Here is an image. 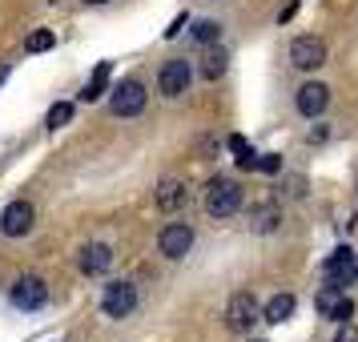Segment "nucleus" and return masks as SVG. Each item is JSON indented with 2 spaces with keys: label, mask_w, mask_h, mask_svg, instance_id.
Instances as JSON below:
<instances>
[{
  "label": "nucleus",
  "mask_w": 358,
  "mask_h": 342,
  "mask_svg": "<svg viewBox=\"0 0 358 342\" xmlns=\"http://www.w3.org/2000/svg\"><path fill=\"white\" fill-rule=\"evenodd\" d=\"M242 201H245V194H242L238 181L217 178L210 185V194H206V213H210V218H234V213L242 210Z\"/></svg>",
  "instance_id": "f257e3e1"
},
{
  "label": "nucleus",
  "mask_w": 358,
  "mask_h": 342,
  "mask_svg": "<svg viewBox=\"0 0 358 342\" xmlns=\"http://www.w3.org/2000/svg\"><path fill=\"white\" fill-rule=\"evenodd\" d=\"M137 310V286L133 282H109L101 290V314L105 318H129Z\"/></svg>",
  "instance_id": "f03ea898"
},
{
  "label": "nucleus",
  "mask_w": 358,
  "mask_h": 342,
  "mask_svg": "<svg viewBox=\"0 0 358 342\" xmlns=\"http://www.w3.org/2000/svg\"><path fill=\"white\" fill-rule=\"evenodd\" d=\"M8 302H13L17 310H41L45 302H49V286H45L41 278L24 274V278H17V282L8 286Z\"/></svg>",
  "instance_id": "7ed1b4c3"
},
{
  "label": "nucleus",
  "mask_w": 358,
  "mask_h": 342,
  "mask_svg": "<svg viewBox=\"0 0 358 342\" xmlns=\"http://www.w3.org/2000/svg\"><path fill=\"white\" fill-rule=\"evenodd\" d=\"M262 318V306L254 294H234L226 306V326L229 330H238V334H245V330H254Z\"/></svg>",
  "instance_id": "20e7f679"
},
{
  "label": "nucleus",
  "mask_w": 358,
  "mask_h": 342,
  "mask_svg": "<svg viewBox=\"0 0 358 342\" xmlns=\"http://www.w3.org/2000/svg\"><path fill=\"white\" fill-rule=\"evenodd\" d=\"M322 274H326V286H350L358 278V254L355 250H346V245H338L330 258H326V266H322Z\"/></svg>",
  "instance_id": "39448f33"
},
{
  "label": "nucleus",
  "mask_w": 358,
  "mask_h": 342,
  "mask_svg": "<svg viewBox=\"0 0 358 342\" xmlns=\"http://www.w3.org/2000/svg\"><path fill=\"white\" fill-rule=\"evenodd\" d=\"M290 65L302 69V73L322 69V65H326V41H318V36H294V45H290Z\"/></svg>",
  "instance_id": "423d86ee"
},
{
  "label": "nucleus",
  "mask_w": 358,
  "mask_h": 342,
  "mask_svg": "<svg viewBox=\"0 0 358 342\" xmlns=\"http://www.w3.org/2000/svg\"><path fill=\"white\" fill-rule=\"evenodd\" d=\"M109 109H113L117 117H137L141 109H145V85L141 81H121L113 89V97H109Z\"/></svg>",
  "instance_id": "0eeeda50"
},
{
  "label": "nucleus",
  "mask_w": 358,
  "mask_h": 342,
  "mask_svg": "<svg viewBox=\"0 0 358 342\" xmlns=\"http://www.w3.org/2000/svg\"><path fill=\"white\" fill-rule=\"evenodd\" d=\"M189 245H194V229L185 226V222H173V226L162 229V238H157V250H162L169 262H178L189 254Z\"/></svg>",
  "instance_id": "6e6552de"
},
{
  "label": "nucleus",
  "mask_w": 358,
  "mask_h": 342,
  "mask_svg": "<svg viewBox=\"0 0 358 342\" xmlns=\"http://www.w3.org/2000/svg\"><path fill=\"white\" fill-rule=\"evenodd\" d=\"M189 77H194V69L185 65V61H165L162 73H157V89H162V97H181V93L189 89Z\"/></svg>",
  "instance_id": "1a4fd4ad"
},
{
  "label": "nucleus",
  "mask_w": 358,
  "mask_h": 342,
  "mask_svg": "<svg viewBox=\"0 0 358 342\" xmlns=\"http://www.w3.org/2000/svg\"><path fill=\"white\" fill-rule=\"evenodd\" d=\"M33 222H36V210L29 201H13V206H4V213H0V229L8 238H24L33 229Z\"/></svg>",
  "instance_id": "9d476101"
},
{
  "label": "nucleus",
  "mask_w": 358,
  "mask_h": 342,
  "mask_svg": "<svg viewBox=\"0 0 358 342\" xmlns=\"http://www.w3.org/2000/svg\"><path fill=\"white\" fill-rule=\"evenodd\" d=\"M326 105H330V89H326V85L310 81V85H302V89H298V113H302V117L326 113Z\"/></svg>",
  "instance_id": "9b49d317"
},
{
  "label": "nucleus",
  "mask_w": 358,
  "mask_h": 342,
  "mask_svg": "<svg viewBox=\"0 0 358 342\" xmlns=\"http://www.w3.org/2000/svg\"><path fill=\"white\" fill-rule=\"evenodd\" d=\"M109 266H113V250H109L105 242H93V245H85L81 250V270L85 274L97 278V274H105Z\"/></svg>",
  "instance_id": "f8f14e48"
},
{
  "label": "nucleus",
  "mask_w": 358,
  "mask_h": 342,
  "mask_svg": "<svg viewBox=\"0 0 358 342\" xmlns=\"http://www.w3.org/2000/svg\"><path fill=\"white\" fill-rule=\"evenodd\" d=\"M294 306H298V302H294V294H274V298L266 302L262 314H266V322L282 326V322H290V318H294Z\"/></svg>",
  "instance_id": "ddd939ff"
},
{
  "label": "nucleus",
  "mask_w": 358,
  "mask_h": 342,
  "mask_svg": "<svg viewBox=\"0 0 358 342\" xmlns=\"http://www.w3.org/2000/svg\"><path fill=\"white\" fill-rule=\"evenodd\" d=\"M153 197H157V206H162V210H178L181 201H185V185H181L178 178H162Z\"/></svg>",
  "instance_id": "4468645a"
},
{
  "label": "nucleus",
  "mask_w": 358,
  "mask_h": 342,
  "mask_svg": "<svg viewBox=\"0 0 358 342\" xmlns=\"http://www.w3.org/2000/svg\"><path fill=\"white\" fill-rule=\"evenodd\" d=\"M278 222H282V210H278L274 201H266V206H258V210L250 213V229L254 234H274Z\"/></svg>",
  "instance_id": "2eb2a0df"
},
{
  "label": "nucleus",
  "mask_w": 358,
  "mask_h": 342,
  "mask_svg": "<svg viewBox=\"0 0 358 342\" xmlns=\"http://www.w3.org/2000/svg\"><path fill=\"white\" fill-rule=\"evenodd\" d=\"M201 77H206V81H222V77H226V69H229V57L222 49H210L206 52V57H201Z\"/></svg>",
  "instance_id": "dca6fc26"
},
{
  "label": "nucleus",
  "mask_w": 358,
  "mask_h": 342,
  "mask_svg": "<svg viewBox=\"0 0 358 342\" xmlns=\"http://www.w3.org/2000/svg\"><path fill=\"white\" fill-rule=\"evenodd\" d=\"M109 73H113V69H109V61H101L97 73H93V81L85 85V93H81V97H85V101H97L101 93L109 89Z\"/></svg>",
  "instance_id": "f3484780"
},
{
  "label": "nucleus",
  "mask_w": 358,
  "mask_h": 342,
  "mask_svg": "<svg viewBox=\"0 0 358 342\" xmlns=\"http://www.w3.org/2000/svg\"><path fill=\"white\" fill-rule=\"evenodd\" d=\"M69 121H73V101H57V105L49 109V117H45L49 129H65Z\"/></svg>",
  "instance_id": "a211bd4d"
},
{
  "label": "nucleus",
  "mask_w": 358,
  "mask_h": 342,
  "mask_svg": "<svg viewBox=\"0 0 358 342\" xmlns=\"http://www.w3.org/2000/svg\"><path fill=\"white\" fill-rule=\"evenodd\" d=\"M194 36L201 45H217V36H222V24L217 20H197L194 24Z\"/></svg>",
  "instance_id": "6ab92c4d"
},
{
  "label": "nucleus",
  "mask_w": 358,
  "mask_h": 342,
  "mask_svg": "<svg viewBox=\"0 0 358 342\" xmlns=\"http://www.w3.org/2000/svg\"><path fill=\"white\" fill-rule=\"evenodd\" d=\"M52 45H57V36H52L49 29H36V33L24 41V49H29V52H49Z\"/></svg>",
  "instance_id": "aec40b11"
},
{
  "label": "nucleus",
  "mask_w": 358,
  "mask_h": 342,
  "mask_svg": "<svg viewBox=\"0 0 358 342\" xmlns=\"http://www.w3.org/2000/svg\"><path fill=\"white\" fill-rule=\"evenodd\" d=\"M326 318H330V322H350V318H355V302H350V298H338V302H334V306L326 310Z\"/></svg>",
  "instance_id": "412c9836"
},
{
  "label": "nucleus",
  "mask_w": 358,
  "mask_h": 342,
  "mask_svg": "<svg viewBox=\"0 0 358 342\" xmlns=\"http://www.w3.org/2000/svg\"><path fill=\"white\" fill-rule=\"evenodd\" d=\"M338 298H342V290H338V286H326V290L318 294V310H322V314H326V310L334 306V302H338Z\"/></svg>",
  "instance_id": "4be33fe9"
},
{
  "label": "nucleus",
  "mask_w": 358,
  "mask_h": 342,
  "mask_svg": "<svg viewBox=\"0 0 358 342\" xmlns=\"http://www.w3.org/2000/svg\"><path fill=\"white\" fill-rule=\"evenodd\" d=\"M334 342H358V326L342 322V326H338V334H334Z\"/></svg>",
  "instance_id": "5701e85b"
},
{
  "label": "nucleus",
  "mask_w": 358,
  "mask_h": 342,
  "mask_svg": "<svg viewBox=\"0 0 358 342\" xmlns=\"http://www.w3.org/2000/svg\"><path fill=\"white\" fill-rule=\"evenodd\" d=\"M262 169H266V173H278V169H282V157H278V153H266V157H262Z\"/></svg>",
  "instance_id": "b1692460"
},
{
  "label": "nucleus",
  "mask_w": 358,
  "mask_h": 342,
  "mask_svg": "<svg viewBox=\"0 0 358 342\" xmlns=\"http://www.w3.org/2000/svg\"><path fill=\"white\" fill-rule=\"evenodd\" d=\"M238 165H242V169H258V153H250V149L238 153Z\"/></svg>",
  "instance_id": "393cba45"
},
{
  "label": "nucleus",
  "mask_w": 358,
  "mask_h": 342,
  "mask_svg": "<svg viewBox=\"0 0 358 342\" xmlns=\"http://www.w3.org/2000/svg\"><path fill=\"white\" fill-rule=\"evenodd\" d=\"M185 20H189V17H185V13H181V17L173 20V24H169V29H165V36H178L181 29H185Z\"/></svg>",
  "instance_id": "a878e982"
},
{
  "label": "nucleus",
  "mask_w": 358,
  "mask_h": 342,
  "mask_svg": "<svg viewBox=\"0 0 358 342\" xmlns=\"http://www.w3.org/2000/svg\"><path fill=\"white\" fill-rule=\"evenodd\" d=\"M286 194L302 197V194H306V181H302V178H294V181H290V190H286Z\"/></svg>",
  "instance_id": "bb28decb"
},
{
  "label": "nucleus",
  "mask_w": 358,
  "mask_h": 342,
  "mask_svg": "<svg viewBox=\"0 0 358 342\" xmlns=\"http://www.w3.org/2000/svg\"><path fill=\"white\" fill-rule=\"evenodd\" d=\"M229 149H234V153H245L250 145H245V137H238V133H234V137H229Z\"/></svg>",
  "instance_id": "cd10ccee"
},
{
  "label": "nucleus",
  "mask_w": 358,
  "mask_h": 342,
  "mask_svg": "<svg viewBox=\"0 0 358 342\" xmlns=\"http://www.w3.org/2000/svg\"><path fill=\"white\" fill-rule=\"evenodd\" d=\"M326 137H330V129H322V125H318V129H310V141H314V145H318V141H326Z\"/></svg>",
  "instance_id": "c85d7f7f"
},
{
  "label": "nucleus",
  "mask_w": 358,
  "mask_h": 342,
  "mask_svg": "<svg viewBox=\"0 0 358 342\" xmlns=\"http://www.w3.org/2000/svg\"><path fill=\"white\" fill-rule=\"evenodd\" d=\"M8 81V65H4V61H0V85Z\"/></svg>",
  "instance_id": "c756f323"
},
{
  "label": "nucleus",
  "mask_w": 358,
  "mask_h": 342,
  "mask_svg": "<svg viewBox=\"0 0 358 342\" xmlns=\"http://www.w3.org/2000/svg\"><path fill=\"white\" fill-rule=\"evenodd\" d=\"M85 4H109V0H85Z\"/></svg>",
  "instance_id": "7c9ffc66"
},
{
  "label": "nucleus",
  "mask_w": 358,
  "mask_h": 342,
  "mask_svg": "<svg viewBox=\"0 0 358 342\" xmlns=\"http://www.w3.org/2000/svg\"><path fill=\"white\" fill-rule=\"evenodd\" d=\"M254 342H266V339H254Z\"/></svg>",
  "instance_id": "2f4dec72"
}]
</instances>
